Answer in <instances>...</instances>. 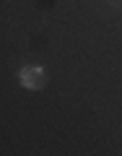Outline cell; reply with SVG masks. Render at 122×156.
I'll return each mask as SVG.
<instances>
[{
  "instance_id": "cell-1",
  "label": "cell",
  "mask_w": 122,
  "mask_h": 156,
  "mask_svg": "<svg viewBox=\"0 0 122 156\" xmlns=\"http://www.w3.org/2000/svg\"><path fill=\"white\" fill-rule=\"evenodd\" d=\"M44 81L47 78H44V68L42 65H26L18 70V83L29 91H39L44 86Z\"/></svg>"
}]
</instances>
